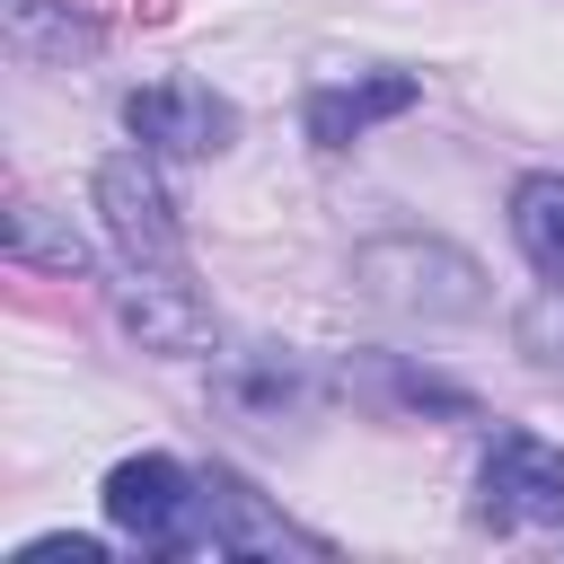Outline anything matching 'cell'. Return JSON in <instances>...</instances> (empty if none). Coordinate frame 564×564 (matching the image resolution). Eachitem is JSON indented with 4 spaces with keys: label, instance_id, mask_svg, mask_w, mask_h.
Wrapping results in <instances>:
<instances>
[{
    "label": "cell",
    "instance_id": "6da1fadb",
    "mask_svg": "<svg viewBox=\"0 0 564 564\" xmlns=\"http://www.w3.org/2000/svg\"><path fill=\"white\" fill-rule=\"evenodd\" d=\"M352 282L405 317H476L485 308V264L458 256L449 238H370V247H352Z\"/></svg>",
    "mask_w": 564,
    "mask_h": 564
},
{
    "label": "cell",
    "instance_id": "7a4b0ae2",
    "mask_svg": "<svg viewBox=\"0 0 564 564\" xmlns=\"http://www.w3.org/2000/svg\"><path fill=\"white\" fill-rule=\"evenodd\" d=\"M97 502H106V520H115L123 538H141L150 555H220L212 511H203V476H185V467L159 458V449L123 458Z\"/></svg>",
    "mask_w": 564,
    "mask_h": 564
},
{
    "label": "cell",
    "instance_id": "3957f363",
    "mask_svg": "<svg viewBox=\"0 0 564 564\" xmlns=\"http://www.w3.org/2000/svg\"><path fill=\"white\" fill-rule=\"evenodd\" d=\"M476 511L494 529H546L564 520V449L538 432H494L485 467H476Z\"/></svg>",
    "mask_w": 564,
    "mask_h": 564
},
{
    "label": "cell",
    "instance_id": "277c9868",
    "mask_svg": "<svg viewBox=\"0 0 564 564\" xmlns=\"http://www.w3.org/2000/svg\"><path fill=\"white\" fill-rule=\"evenodd\" d=\"M97 212H106V229H115V247H123L132 264H185V238H176L167 185L150 176L141 150H123V159L97 167Z\"/></svg>",
    "mask_w": 564,
    "mask_h": 564
},
{
    "label": "cell",
    "instance_id": "5b68a950",
    "mask_svg": "<svg viewBox=\"0 0 564 564\" xmlns=\"http://www.w3.org/2000/svg\"><path fill=\"white\" fill-rule=\"evenodd\" d=\"M123 132H132L141 150L212 159V150H229L238 115H229L212 88H194V79H150V88H132V97H123Z\"/></svg>",
    "mask_w": 564,
    "mask_h": 564
},
{
    "label": "cell",
    "instance_id": "8992f818",
    "mask_svg": "<svg viewBox=\"0 0 564 564\" xmlns=\"http://www.w3.org/2000/svg\"><path fill=\"white\" fill-rule=\"evenodd\" d=\"M123 326L150 344V352H203L212 344V300L185 282V264H132L123 291H115Z\"/></svg>",
    "mask_w": 564,
    "mask_h": 564
},
{
    "label": "cell",
    "instance_id": "52a82bcc",
    "mask_svg": "<svg viewBox=\"0 0 564 564\" xmlns=\"http://www.w3.org/2000/svg\"><path fill=\"white\" fill-rule=\"evenodd\" d=\"M203 511H212V538H220V555H282V546H300V555H326L308 529H291L247 476H229V467H212L203 476Z\"/></svg>",
    "mask_w": 564,
    "mask_h": 564
},
{
    "label": "cell",
    "instance_id": "ba28073f",
    "mask_svg": "<svg viewBox=\"0 0 564 564\" xmlns=\"http://www.w3.org/2000/svg\"><path fill=\"white\" fill-rule=\"evenodd\" d=\"M414 97H423V79H414V70H370V79L317 88V97H308V141H317V150H352L370 123L405 115Z\"/></svg>",
    "mask_w": 564,
    "mask_h": 564
},
{
    "label": "cell",
    "instance_id": "9c48e42d",
    "mask_svg": "<svg viewBox=\"0 0 564 564\" xmlns=\"http://www.w3.org/2000/svg\"><path fill=\"white\" fill-rule=\"evenodd\" d=\"M511 238H520V256L546 282H564V176L555 167H538V176L511 185Z\"/></svg>",
    "mask_w": 564,
    "mask_h": 564
},
{
    "label": "cell",
    "instance_id": "30bf717a",
    "mask_svg": "<svg viewBox=\"0 0 564 564\" xmlns=\"http://www.w3.org/2000/svg\"><path fill=\"white\" fill-rule=\"evenodd\" d=\"M9 256L18 264H44V273H88V238L62 229L44 203H9Z\"/></svg>",
    "mask_w": 564,
    "mask_h": 564
},
{
    "label": "cell",
    "instance_id": "8fae6325",
    "mask_svg": "<svg viewBox=\"0 0 564 564\" xmlns=\"http://www.w3.org/2000/svg\"><path fill=\"white\" fill-rule=\"evenodd\" d=\"M511 335H520V352H529L538 370H555V379H564V282H546V291L511 317Z\"/></svg>",
    "mask_w": 564,
    "mask_h": 564
},
{
    "label": "cell",
    "instance_id": "7c38bea8",
    "mask_svg": "<svg viewBox=\"0 0 564 564\" xmlns=\"http://www.w3.org/2000/svg\"><path fill=\"white\" fill-rule=\"evenodd\" d=\"M26 555H35V564H53V555H70V564H97L106 546H97V538H35Z\"/></svg>",
    "mask_w": 564,
    "mask_h": 564
},
{
    "label": "cell",
    "instance_id": "4fadbf2b",
    "mask_svg": "<svg viewBox=\"0 0 564 564\" xmlns=\"http://www.w3.org/2000/svg\"><path fill=\"white\" fill-rule=\"evenodd\" d=\"M167 9H176V0H141V18H167Z\"/></svg>",
    "mask_w": 564,
    "mask_h": 564
}]
</instances>
